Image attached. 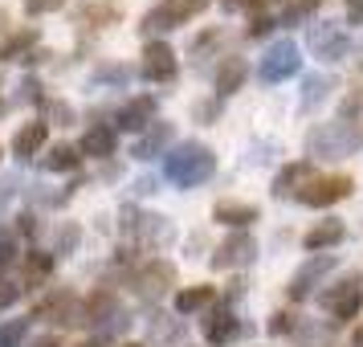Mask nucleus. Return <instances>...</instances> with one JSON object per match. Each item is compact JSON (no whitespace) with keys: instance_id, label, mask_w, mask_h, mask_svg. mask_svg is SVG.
Wrapping results in <instances>:
<instances>
[{"instance_id":"obj_30","label":"nucleus","mask_w":363,"mask_h":347,"mask_svg":"<svg viewBox=\"0 0 363 347\" xmlns=\"http://www.w3.org/2000/svg\"><path fill=\"white\" fill-rule=\"evenodd\" d=\"M127 82H131L127 66H99L90 74V86H127Z\"/></svg>"},{"instance_id":"obj_34","label":"nucleus","mask_w":363,"mask_h":347,"mask_svg":"<svg viewBox=\"0 0 363 347\" xmlns=\"http://www.w3.org/2000/svg\"><path fill=\"white\" fill-rule=\"evenodd\" d=\"M78 241H82V229H78L74 221H66V225L57 229V253H62V258H69V253L78 249Z\"/></svg>"},{"instance_id":"obj_27","label":"nucleus","mask_w":363,"mask_h":347,"mask_svg":"<svg viewBox=\"0 0 363 347\" xmlns=\"http://www.w3.org/2000/svg\"><path fill=\"white\" fill-rule=\"evenodd\" d=\"M78 164H82V151H78V148H66V143L50 148V155L41 160V167H45V172H74Z\"/></svg>"},{"instance_id":"obj_35","label":"nucleus","mask_w":363,"mask_h":347,"mask_svg":"<svg viewBox=\"0 0 363 347\" xmlns=\"http://www.w3.org/2000/svg\"><path fill=\"white\" fill-rule=\"evenodd\" d=\"M274 25H278L274 17H265V13H253V17H249L245 37H253V41H262V37H269V33H274Z\"/></svg>"},{"instance_id":"obj_44","label":"nucleus","mask_w":363,"mask_h":347,"mask_svg":"<svg viewBox=\"0 0 363 347\" xmlns=\"http://www.w3.org/2000/svg\"><path fill=\"white\" fill-rule=\"evenodd\" d=\"M13 192H17V180H13V176H4V180H0V209L13 200Z\"/></svg>"},{"instance_id":"obj_38","label":"nucleus","mask_w":363,"mask_h":347,"mask_svg":"<svg viewBox=\"0 0 363 347\" xmlns=\"http://www.w3.org/2000/svg\"><path fill=\"white\" fill-rule=\"evenodd\" d=\"M66 0H25V17H45V13H57Z\"/></svg>"},{"instance_id":"obj_29","label":"nucleus","mask_w":363,"mask_h":347,"mask_svg":"<svg viewBox=\"0 0 363 347\" xmlns=\"http://www.w3.org/2000/svg\"><path fill=\"white\" fill-rule=\"evenodd\" d=\"M318 4H323V0H286L281 25H302V21H311L314 13H318Z\"/></svg>"},{"instance_id":"obj_16","label":"nucleus","mask_w":363,"mask_h":347,"mask_svg":"<svg viewBox=\"0 0 363 347\" xmlns=\"http://www.w3.org/2000/svg\"><path fill=\"white\" fill-rule=\"evenodd\" d=\"M213 221L216 225H229L233 233H241L245 225L262 221V213H257V204H245V200H220L213 209Z\"/></svg>"},{"instance_id":"obj_7","label":"nucleus","mask_w":363,"mask_h":347,"mask_svg":"<svg viewBox=\"0 0 363 347\" xmlns=\"http://www.w3.org/2000/svg\"><path fill=\"white\" fill-rule=\"evenodd\" d=\"M306 45H311V53H318L323 62H343L347 53H351V37H347L335 21H323V25H311Z\"/></svg>"},{"instance_id":"obj_52","label":"nucleus","mask_w":363,"mask_h":347,"mask_svg":"<svg viewBox=\"0 0 363 347\" xmlns=\"http://www.w3.org/2000/svg\"><path fill=\"white\" fill-rule=\"evenodd\" d=\"M0 25H4V13H0Z\"/></svg>"},{"instance_id":"obj_39","label":"nucleus","mask_w":363,"mask_h":347,"mask_svg":"<svg viewBox=\"0 0 363 347\" xmlns=\"http://www.w3.org/2000/svg\"><path fill=\"white\" fill-rule=\"evenodd\" d=\"M220 41V29H208V33H200L196 41H192V57H200V53H208Z\"/></svg>"},{"instance_id":"obj_17","label":"nucleus","mask_w":363,"mask_h":347,"mask_svg":"<svg viewBox=\"0 0 363 347\" xmlns=\"http://www.w3.org/2000/svg\"><path fill=\"white\" fill-rule=\"evenodd\" d=\"M184 25V13L176 0H167V4H160V9H151L147 17H143V25H139V33L143 37H160V33H172V29H180Z\"/></svg>"},{"instance_id":"obj_19","label":"nucleus","mask_w":363,"mask_h":347,"mask_svg":"<svg viewBox=\"0 0 363 347\" xmlns=\"http://www.w3.org/2000/svg\"><path fill=\"white\" fill-rule=\"evenodd\" d=\"M118 314V298H115V290H99V294H90L82 302V319L78 323H94V327H106L111 319Z\"/></svg>"},{"instance_id":"obj_26","label":"nucleus","mask_w":363,"mask_h":347,"mask_svg":"<svg viewBox=\"0 0 363 347\" xmlns=\"http://www.w3.org/2000/svg\"><path fill=\"white\" fill-rule=\"evenodd\" d=\"M204 307H213V286H188L176 294V311L180 314H196Z\"/></svg>"},{"instance_id":"obj_46","label":"nucleus","mask_w":363,"mask_h":347,"mask_svg":"<svg viewBox=\"0 0 363 347\" xmlns=\"http://www.w3.org/2000/svg\"><path fill=\"white\" fill-rule=\"evenodd\" d=\"M17 233H37V216H33V213L17 216Z\"/></svg>"},{"instance_id":"obj_45","label":"nucleus","mask_w":363,"mask_h":347,"mask_svg":"<svg viewBox=\"0 0 363 347\" xmlns=\"http://www.w3.org/2000/svg\"><path fill=\"white\" fill-rule=\"evenodd\" d=\"M262 0H225V13H245V9H257Z\"/></svg>"},{"instance_id":"obj_23","label":"nucleus","mask_w":363,"mask_h":347,"mask_svg":"<svg viewBox=\"0 0 363 347\" xmlns=\"http://www.w3.org/2000/svg\"><path fill=\"white\" fill-rule=\"evenodd\" d=\"M245 78H249V66L241 62V57H229V62L220 66V74H216V99L237 94V90L245 86Z\"/></svg>"},{"instance_id":"obj_31","label":"nucleus","mask_w":363,"mask_h":347,"mask_svg":"<svg viewBox=\"0 0 363 347\" xmlns=\"http://www.w3.org/2000/svg\"><path fill=\"white\" fill-rule=\"evenodd\" d=\"M41 111H45V115H41V123H62V127H69V123H74V106H69V102H62V99H45V102H41Z\"/></svg>"},{"instance_id":"obj_22","label":"nucleus","mask_w":363,"mask_h":347,"mask_svg":"<svg viewBox=\"0 0 363 347\" xmlns=\"http://www.w3.org/2000/svg\"><path fill=\"white\" fill-rule=\"evenodd\" d=\"M343 237H347L343 221H318V225L302 237V246L311 249V253H327V249H335Z\"/></svg>"},{"instance_id":"obj_49","label":"nucleus","mask_w":363,"mask_h":347,"mask_svg":"<svg viewBox=\"0 0 363 347\" xmlns=\"http://www.w3.org/2000/svg\"><path fill=\"white\" fill-rule=\"evenodd\" d=\"M78 347H102V339L94 335V339H86V343H78Z\"/></svg>"},{"instance_id":"obj_54","label":"nucleus","mask_w":363,"mask_h":347,"mask_svg":"<svg viewBox=\"0 0 363 347\" xmlns=\"http://www.w3.org/2000/svg\"><path fill=\"white\" fill-rule=\"evenodd\" d=\"M164 4H167V0H164Z\"/></svg>"},{"instance_id":"obj_51","label":"nucleus","mask_w":363,"mask_h":347,"mask_svg":"<svg viewBox=\"0 0 363 347\" xmlns=\"http://www.w3.org/2000/svg\"><path fill=\"white\" fill-rule=\"evenodd\" d=\"M0 111H4V99H0Z\"/></svg>"},{"instance_id":"obj_24","label":"nucleus","mask_w":363,"mask_h":347,"mask_svg":"<svg viewBox=\"0 0 363 347\" xmlns=\"http://www.w3.org/2000/svg\"><path fill=\"white\" fill-rule=\"evenodd\" d=\"M330 90H335V78H330V74H311V78H302V111H314L318 102H327Z\"/></svg>"},{"instance_id":"obj_20","label":"nucleus","mask_w":363,"mask_h":347,"mask_svg":"<svg viewBox=\"0 0 363 347\" xmlns=\"http://www.w3.org/2000/svg\"><path fill=\"white\" fill-rule=\"evenodd\" d=\"M115 143H118L115 127H111V123H94V127L82 135L78 151H82V155H94V160H106V155H115Z\"/></svg>"},{"instance_id":"obj_53","label":"nucleus","mask_w":363,"mask_h":347,"mask_svg":"<svg viewBox=\"0 0 363 347\" xmlns=\"http://www.w3.org/2000/svg\"><path fill=\"white\" fill-rule=\"evenodd\" d=\"M0 155H4V151H0Z\"/></svg>"},{"instance_id":"obj_33","label":"nucleus","mask_w":363,"mask_h":347,"mask_svg":"<svg viewBox=\"0 0 363 347\" xmlns=\"http://www.w3.org/2000/svg\"><path fill=\"white\" fill-rule=\"evenodd\" d=\"M13 262H17V233L9 229V225H0V274Z\"/></svg>"},{"instance_id":"obj_8","label":"nucleus","mask_w":363,"mask_h":347,"mask_svg":"<svg viewBox=\"0 0 363 347\" xmlns=\"http://www.w3.org/2000/svg\"><path fill=\"white\" fill-rule=\"evenodd\" d=\"M253 258H257V241L241 229V233H229V237L216 246V253L208 262H213V270H241V265H249Z\"/></svg>"},{"instance_id":"obj_2","label":"nucleus","mask_w":363,"mask_h":347,"mask_svg":"<svg viewBox=\"0 0 363 347\" xmlns=\"http://www.w3.org/2000/svg\"><path fill=\"white\" fill-rule=\"evenodd\" d=\"M359 143H363V135L347 119H330V123L311 127V135H306V155L311 160H347V155H355Z\"/></svg>"},{"instance_id":"obj_13","label":"nucleus","mask_w":363,"mask_h":347,"mask_svg":"<svg viewBox=\"0 0 363 347\" xmlns=\"http://www.w3.org/2000/svg\"><path fill=\"white\" fill-rule=\"evenodd\" d=\"M33 319H41V323H78L82 319V302L74 294H53L45 302H37Z\"/></svg>"},{"instance_id":"obj_14","label":"nucleus","mask_w":363,"mask_h":347,"mask_svg":"<svg viewBox=\"0 0 363 347\" xmlns=\"http://www.w3.org/2000/svg\"><path fill=\"white\" fill-rule=\"evenodd\" d=\"M172 282H176V265H172V262H147L139 274H135V286H139V294H143V298L164 294Z\"/></svg>"},{"instance_id":"obj_9","label":"nucleus","mask_w":363,"mask_h":347,"mask_svg":"<svg viewBox=\"0 0 363 347\" xmlns=\"http://www.w3.org/2000/svg\"><path fill=\"white\" fill-rule=\"evenodd\" d=\"M351 188H355V180H347V176H323V180L306 184L298 192V200L311 204V209H330V204H339V200L351 197Z\"/></svg>"},{"instance_id":"obj_12","label":"nucleus","mask_w":363,"mask_h":347,"mask_svg":"<svg viewBox=\"0 0 363 347\" xmlns=\"http://www.w3.org/2000/svg\"><path fill=\"white\" fill-rule=\"evenodd\" d=\"M172 139H176V127H172V123H151L147 131L135 139L131 155L135 160H155V155H164V151L172 148Z\"/></svg>"},{"instance_id":"obj_32","label":"nucleus","mask_w":363,"mask_h":347,"mask_svg":"<svg viewBox=\"0 0 363 347\" xmlns=\"http://www.w3.org/2000/svg\"><path fill=\"white\" fill-rule=\"evenodd\" d=\"M25 331H29L25 319H9V323H0V347H21L25 343Z\"/></svg>"},{"instance_id":"obj_50","label":"nucleus","mask_w":363,"mask_h":347,"mask_svg":"<svg viewBox=\"0 0 363 347\" xmlns=\"http://www.w3.org/2000/svg\"><path fill=\"white\" fill-rule=\"evenodd\" d=\"M123 347H143V343H123Z\"/></svg>"},{"instance_id":"obj_28","label":"nucleus","mask_w":363,"mask_h":347,"mask_svg":"<svg viewBox=\"0 0 363 347\" xmlns=\"http://www.w3.org/2000/svg\"><path fill=\"white\" fill-rule=\"evenodd\" d=\"M53 258H57V253H41V249H33V253H29V262H25V282H29V286H37V282L50 278Z\"/></svg>"},{"instance_id":"obj_21","label":"nucleus","mask_w":363,"mask_h":347,"mask_svg":"<svg viewBox=\"0 0 363 347\" xmlns=\"http://www.w3.org/2000/svg\"><path fill=\"white\" fill-rule=\"evenodd\" d=\"M45 139H50V123H29V127H21L17 135H13V155H17L21 164L29 160V155H37V151L45 148Z\"/></svg>"},{"instance_id":"obj_3","label":"nucleus","mask_w":363,"mask_h":347,"mask_svg":"<svg viewBox=\"0 0 363 347\" xmlns=\"http://www.w3.org/2000/svg\"><path fill=\"white\" fill-rule=\"evenodd\" d=\"M363 307V274L355 270V274H347L343 282H335V286H327L323 290V311L335 319V323H343V319H355Z\"/></svg>"},{"instance_id":"obj_11","label":"nucleus","mask_w":363,"mask_h":347,"mask_svg":"<svg viewBox=\"0 0 363 347\" xmlns=\"http://www.w3.org/2000/svg\"><path fill=\"white\" fill-rule=\"evenodd\" d=\"M155 115H160V102L151 99V94H139V99H131L123 111H118L115 123L123 127V131H147L151 123H155Z\"/></svg>"},{"instance_id":"obj_36","label":"nucleus","mask_w":363,"mask_h":347,"mask_svg":"<svg viewBox=\"0 0 363 347\" xmlns=\"http://www.w3.org/2000/svg\"><path fill=\"white\" fill-rule=\"evenodd\" d=\"M294 331H298V314H286V311L269 314V335H294Z\"/></svg>"},{"instance_id":"obj_10","label":"nucleus","mask_w":363,"mask_h":347,"mask_svg":"<svg viewBox=\"0 0 363 347\" xmlns=\"http://www.w3.org/2000/svg\"><path fill=\"white\" fill-rule=\"evenodd\" d=\"M139 74L147 78V82H172L176 78V53L167 41H151L147 50H143V62H139Z\"/></svg>"},{"instance_id":"obj_47","label":"nucleus","mask_w":363,"mask_h":347,"mask_svg":"<svg viewBox=\"0 0 363 347\" xmlns=\"http://www.w3.org/2000/svg\"><path fill=\"white\" fill-rule=\"evenodd\" d=\"M29 347H62V339H57V335H37Z\"/></svg>"},{"instance_id":"obj_1","label":"nucleus","mask_w":363,"mask_h":347,"mask_svg":"<svg viewBox=\"0 0 363 347\" xmlns=\"http://www.w3.org/2000/svg\"><path fill=\"white\" fill-rule=\"evenodd\" d=\"M216 172V155L208 143H180L176 151L164 155V176L176 188H196V184L213 180Z\"/></svg>"},{"instance_id":"obj_48","label":"nucleus","mask_w":363,"mask_h":347,"mask_svg":"<svg viewBox=\"0 0 363 347\" xmlns=\"http://www.w3.org/2000/svg\"><path fill=\"white\" fill-rule=\"evenodd\" d=\"M351 347H363V323L355 331H351Z\"/></svg>"},{"instance_id":"obj_37","label":"nucleus","mask_w":363,"mask_h":347,"mask_svg":"<svg viewBox=\"0 0 363 347\" xmlns=\"http://www.w3.org/2000/svg\"><path fill=\"white\" fill-rule=\"evenodd\" d=\"M78 17H82V21H94V25H111V21H118V13H115V9H102V4H86Z\"/></svg>"},{"instance_id":"obj_41","label":"nucleus","mask_w":363,"mask_h":347,"mask_svg":"<svg viewBox=\"0 0 363 347\" xmlns=\"http://www.w3.org/2000/svg\"><path fill=\"white\" fill-rule=\"evenodd\" d=\"M17 298H21V286H13V282L0 278V311H9V307H13Z\"/></svg>"},{"instance_id":"obj_18","label":"nucleus","mask_w":363,"mask_h":347,"mask_svg":"<svg viewBox=\"0 0 363 347\" xmlns=\"http://www.w3.org/2000/svg\"><path fill=\"white\" fill-rule=\"evenodd\" d=\"M314 176H311V160H298V164H286L278 172V180H274V197L278 200H286V197H298L306 184H311Z\"/></svg>"},{"instance_id":"obj_43","label":"nucleus","mask_w":363,"mask_h":347,"mask_svg":"<svg viewBox=\"0 0 363 347\" xmlns=\"http://www.w3.org/2000/svg\"><path fill=\"white\" fill-rule=\"evenodd\" d=\"M347 21L355 29H363V0H347Z\"/></svg>"},{"instance_id":"obj_40","label":"nucleus","mask_w":363,"mask_h":347,"mask_svg":"<svg viewBox=\"0 0 363 347\" xmlns=\"http://www.w3.org/2000/svg\"><path fill=\"white\" fill-rule=\"evenodd\" d=\"M21 99H25V102H45L41 82H37V78H21Z\"/></svg>"},{"instance_id":"obj_15","label":"nucleus","mask_w":363,"mask_h":347,"mask_svg":"<svg viewBox=\"0 0 363 347\" xmlns=\"http://www.w3.org/2000/svg\"><path fill=\"white\" fill-rule=\"evenodd\" d=\"M241 335V323H237V314L229 311V307H216L208 319H204V339L213 347H225V343H233Z\"/></svg>"},{"instance_id":"obj_4","label":"nucleus","mask_w":363,"mask_h":347,"mask_svg":"<svg viewBox=\"0 0 363 347\" xmlns=\"http://www.w3.org/2000/svg\"><path fill=\"white\" fill-rule=\"evenodd\" d=\"M123 233H131L135 241H143V246H172V237H176V225L160 213H135V209H123Z\"/></svg>"},{"instance_id":"obj_42","label":"nucleus","mask_w":363,"mask_h":347,"mask_svg":"<svg viewBox=\"0 0 363 347\" xmlns=\"http://www.w3.org/2000/svg\"><path fill=\"white\" fill-rule=\"evenodd\" d=\"M176 4H180L184 21H188V17H196V13H204V9H208V4H213V0H176Z\"/></svg>"},{"instance_id":"obj_5","label":"nucleus","mask_w":363,"mask_h":347,"mask_svg":"<svg viewBox=\"0 0 363 347\" xmlns=\"http://www.w3.org/2000/svg\"><path fill=\"white\" fill-rule=\"evenodd\" d=\"M298 70H302V57H298V45L286 37V41H274L265 57L257 62V74H262V82H286V78H294Z\"/></svg>"},{"instance_id":"obj_25","label":"nucleus","mask_w":363,"mask_h":347,"mask_svg":"<svg viewBox=\"0 0 363 347\" xmlns=\"http://www.w3.org/2000/svg\"><path fill=\"white\" fill-rule=\"evenodd\" d=\"M33 50H37V29H21L0 45V62H25Z\"/></svg>"},{"instance_id":"obj_6","label":"nucleus","mask_w":363,"mask_h":347,"mask_svg":"<svg viewBox=\"0 0 363 347\" xmlns=\"http://www.w3.org/2000/svg\"><path fill=\"white\" fill-rule=\"evenodd\" d=\"M335 265H339V258H335V253H314L311 262H306V265L294 274V278H290V286H286L290 302H306V298H311L314 290L323 286V278H327Z\"/></svg>"}]
</instances>
